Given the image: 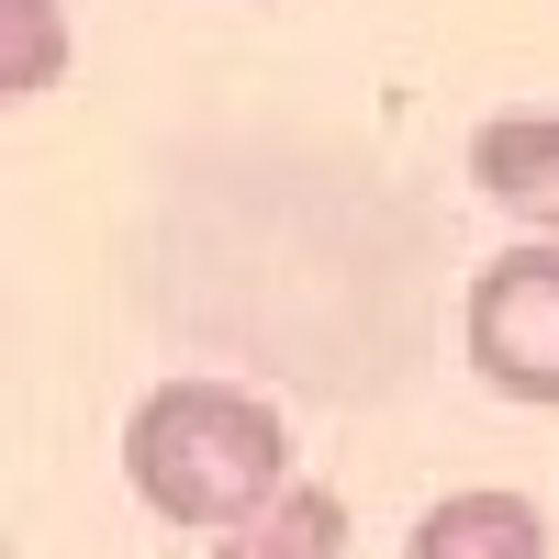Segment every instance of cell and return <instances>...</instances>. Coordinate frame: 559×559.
<instances>
[{
  "instance_id": "6da1fadb",
  "label": "cell",
  "mask_w": 559,
  "mask_h": 559,
  "mask_svg": "<svg viewBox=\"0 0 559 559\" xmlns=\"http://www.w3.org/2000/svg\"><path fill=\"white\" fill-rule=\"evenodd\" d=\"M123 481L146 492V515L224 537L292 492V426L236 381H157L123 426Z\"/></svg>"
},
{
  "instance_id": "7a4b0ae2",
  "label": "cell",
  "mask_w": 559,
  "mask_h": 559,
  "mask_svg": "<svg viewBox=\"0 0 559 559\" xmlns=\"http://www.w3.org/2000/svg\"><path fill=\"white\" fill-rule=\"evenodd\" d=\"M471 369L503 403H548L559 414V236L548 247H503L471 269Z\"/></svg>"
},
{
  "instance_id": "3957f363",
  "label": "cell",
  "mask_w": 559,
  "mask_h": 559,
  "mask_svg": "<svg viewBox=\"0 0 559 559\" xmlns=\"http://www.w3.org/2000/svg\"><path fill=\"white\" fill-rule=\"evenodd\" d=\"M471 179L515 213V224H537V236H559V123L548 112H503V123H481L471 134Z\"/></svg>"
},
{
  "instance_id": "277c9868",
  "label": "cell",
  "mask_w": 559,
  "mask_h": 559,
  "mask_svg": "<svg viewBox=\"0 0 559 559\" xmlns=\"http://www.w3.org/2000/svg\"><path fill=\"white\" fill-rule=\"evenodd\" d=\"M403 559H548V515L526 492H448L403 537Z\"/></svg>"
},
{
  "instance_id": "5b68a950",
  "label": "cell",
  "mask_w": 559,
  "mask_h": 559,
  "mask_svg": "<svg viewBox=\"0 0 559 559\" xmlns=\"http://www.w3.org/2000/svg\"><path fill=\"white\" fill-rule=\"evenodd\" d=\"M213 559H347V492L324 481H292L280 503H258L247 526H224Z\"/></svg>"
},
{
  "instance_id": "8992f818",
  "label": "cell",
  "mask_w": 559,
  "mask_h": 559,
  "mask_svg": "<svg viewBox=\"0 0 559 559\" xmlns=\"http://www.w3.org/2000/svg\"><path fill=\"white\" fill-rule=\"evenodd\" d=\"M57 79H68V12L57 0H0V90L34 102Z\"/></svg>"
}]
</instances>
